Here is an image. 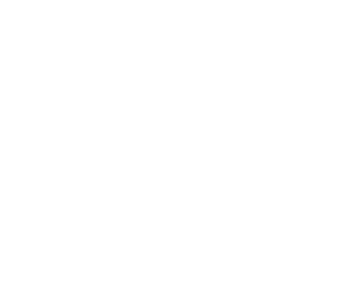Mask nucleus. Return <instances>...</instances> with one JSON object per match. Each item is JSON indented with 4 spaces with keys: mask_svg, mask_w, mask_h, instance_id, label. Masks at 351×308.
Wrapping results in <instances>:
<instances>
[]
</instances>
